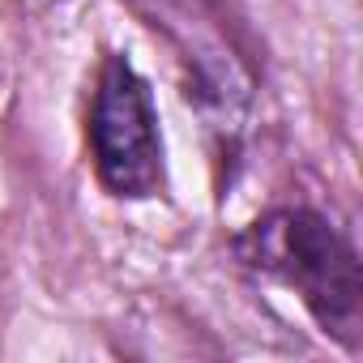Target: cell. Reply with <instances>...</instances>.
<instances>
[{
	"instance_id": "1",
	"label": "cell",
	"mask_w": 363,
	"mask_h": 363,
	"mask_svg": "<svg viewBox=\"0 0 363 363\" xmlns=\"http://www.w3.org/2000/svg\"><path fill=\"white\" fill-rule=\"evenodd\" d=\"M240 257L299 295V303L346 346L363 325V278L350 240L316 210H274L240 240Z\"/></svg>"
},
{
	"instance_id": "2",
	"label": "cell",
	"mask_w": 363,
	"mask_h": 363,
	"mask_svg": "<svg viewBox=\"0 0 363 363\" xmlns=\"http://www.w3.org/2000/svg\"><path fill=\"white\" fill-rule=\"evenodd\" d=\"M90 158L111 197L145 201L162 189V133L145 77L124 60L107 56L90 103Z\"/></svg>"
}]
</instances>
